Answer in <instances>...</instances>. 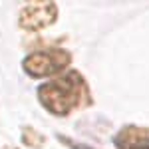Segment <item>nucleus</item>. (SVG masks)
<instances>
[{"instance_id": "1", "label": "nucleus", "mask_w": 149, "mask_h": 149, "mask_svg": "<svg viewBox=\"0 0 149 149\" xmlns=\"http://www.w3.org/2000/svg\"><path fill=\"white\" fill-rule=\"evenodd\" d=\"M38 100L54 115H68L72 109L92 102L90 88L80 72H68L38 88Z\"/></svg>"}, {"instance_id": "2", "label": "nucleus", "mask_w": 149, "mask_h": 149, "mask_svg": "<svg viewBox=\"0 0 149 149\" xmlns=\"http://www.w3.org/2000/svg\"><path fill=\"white\" fill-rule=\"evenodd\" d=\"M70 56L68 50L64 48H46L34 52L24 60V72L32 78H48V76H56L62 70L70 64Z\"/></svg>"}, {"instance_id": "3", "label": "nucleus", "mask_w": 149, "mask_h": 149, "mask_svg": "<svg viewBox=\"0 0 149 149\" xmlns=\"http://www.w3.org/2000/svg\"><path fill=\"white\" fill-rule=\"evenodd\" d=\"M56 18L58 6L54 2H30L22 8L18 24L24 30L36 32V30H42V28H48L50 24H54Z\"/></svg>"}, {"instance_id": "4", "label": "nucleus", "mask_w": 149, "mask_h": 149, "mask_svg": "<svg viewBox=\"0 0 149 149\" xmlns=\"http://www.w3.org/2000/svg\"><path fill=\"white\" fill-rule=\"evenodd\" d=\"M117 149H149V127L125 125L113 137Z\"/></svg>"}, {"instance_id": "5", "label": "nucleus", "mask_w": 149, "mask_h": 149, "mask_svg": "<svg viewBox=\"0 0 149 149\" xmlns=\"http://www.w3.org/2000/svg\"><path fill=\"white\" fill-rule=\"evenodd\" d=\"M22 141L28 145V147H42L46 139H44L42 133H38L36 129H32V127H24L22 129Z\"/></svg>"}, {"instance_id": "6", "label": "nucleus", "mask_w": 149, "mask_h": 149, "mask_svg": "<svg viewBox=\"0 0 149 149\" xmlns=\"http://www.w3.org/2000/svg\"><path fill=\"white\" fill-rule=\"evenodd\" d=\"M58 141L60 143H64L66 147H70V149H95V147H92V145H86V143H80V141H76V139H70V137H66V135H58Z\"/></svg>"}]
</instances>
